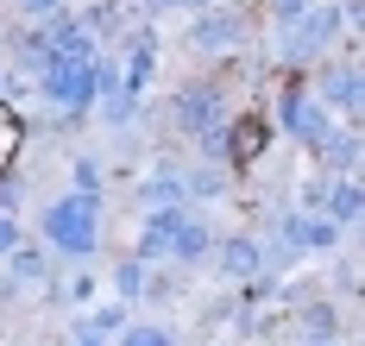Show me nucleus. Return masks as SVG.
<instances>
[{
	"mask_svg": "<svg viewBox=\"0 0 365 346\" xmlns=\"http://www.w3.org/2000/svg\"><path fill=\"white\" fill-rule=\"evenodd\" d=\"M227 271H252V246H227Z\"/></svg>",
	"mask_w": 365,
	"mask_h": 346,
	"instance_id": "2",
	"label": "nucleus"
},
{
	"mask_svg": "<svg viewBox=\"0 0 365 346\" xmlns=\"http://www.w3.org/2000/svg\"><path fill=\"white\" fill-rule=\"evenodd\" d=\"M26 6H32V13H51V6H57V0H26Z\"/></svg>",
	"mask_w": 365,
	"mask_h": 346,
	"instance_id": "4",
	"label": "nucleus"
},
{
	"mask_svg": "<svg viewBox=\"0 0 365 346\" xmlns=\"http://www.w3.org/2000/svg\"><path fill=\"white\" fill-rule=\"evenodd\" d=\"M126 346H170V340H164V334H133Z\"/></svg>",
	"mask_w": 365,
	"mask_h": 346,
	"instance_id": "3",
	"label": "nucleus"
},
{
	"mask_svg": "<svg viewBox=\"0 0 365 346\" xmlns=\"http://www.w3.org/2000/svg\"><path fill=\"white\" fill-rule=\"evenodd\" d=\"M6 246H13V227H6V221H0V252H6Z\"/></svg>",
	"mask_w": 365,
	"mask_h": 346,
	"instance_id": "5",
	"label": "nucleus"
},
{
	"mask_svg": "<svg viewBox=\"0 0 365 346\" xmlns=\"http://www.w3.org/2000/svg\"><path fill=\"white\" fill-rule=\"evenodd\" d=\"M51 239L70 246V252H88V246H95V221H88V201H82V195L51 208Z\"/></svg>",
	"mask_w": 365,
	"mask_h": 346,
	"instance_id": "1",
	"label": "nucleus"
}]
</instances>
